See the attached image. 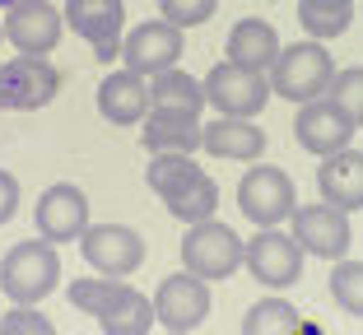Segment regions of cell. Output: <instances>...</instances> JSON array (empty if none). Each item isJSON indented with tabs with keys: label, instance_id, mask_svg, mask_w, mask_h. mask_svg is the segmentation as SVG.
I'll list each match as a JSON object with an SVG mask.
<instances>
[{
	"label": "cell",
	"instance_id": "12",
	"mask_svg": "<svg viewBox=\"0 0 363 335\" xmlns=\"http://www.w3.org/2000/svg\"><path fill=\"white\" fill-rule=\"evenodd\" d=\"M65 23L94 47L98 61H117L121 56V28H126V5L121 0H65Z\"/></svg>",
	"mask_w": 363,
	"mask_h": 335
},
{
	"label": "cell",
	"instance_id": "30",
	"mask_svg": "<svg viewBox=\"0 0 363 335\" xmlns=\"http://www.w3.org/2000/svg\"><path fill=\"white\" fill-rule=\"evenodd\" d=\"M0 335H56V326L33 303H14L10 312H0Z\"/></svg>",
	"mask_w": 363,
	"mask_h": 335
},
{
	"label": "cell",
	"instance_id": "35",
	"mask_svg": "<svg viewBox=\"0 0 363 335\" xmlns=\"http://www.w3.org/2000/svg\"><path fill=\"white\" fill-rule=\"evenodd\" d=\"M0 38H5V33H0Z\"/></svg>",
	"mask_w": 363,
	"mask_h": 335
},
{
	"label": "cell",
	"instance_id": "15",
	"mask_svg": "<svg viewBox=\"0 0 363 335\" xmlns=\"http://www.w3.org/2000/svg\"><path fill=\"white\" fill-rule=\"evenodd\" d=\"M38 238L47 242H79V233L89 228V195L75 182H56L38 195Z\"/></svg>",
	"mask_w": 363,
	"mask_h": 335
},
{
	"label": "cell",
	"instance_id": "6",
	"mask_svg": "<svg viewBox=\"0 0 363 335\" xmlns=\"http://www.w3.org/2000/svg\"><path fill=\"white\" fill-rule=\"evenodd\" d=\"M238 210H242L257 228H279L294 210H298V191H294V182H289L284 168L261 163V168H247L242 182H238Z\"/></svg>",
	"mask_w": 363,
	"mask_h": 335
},
{
	"label": "cell",
	"instance_id": "13",
	"mask_svg": "<svg viewBox=\"0 0 363 335\" xmlns=\"http://www.w3.org/2000/svg\"><path fill=\"white\" fill-rule=\"evenodd\" d=\"M214 298H210V284L201 280V275L182 271V275H168V280L159 284V293H154V322H163L168 331H186L191 335L196 326L210 317Z\"/></svg>",
	"mask_w": 363,
	"mask_h": 335
},
{
	"label": "cell",
	"instance_id": "32",
	"mask_svg": "<svg viewBox=\"0 0 363 335\" xmlns=\"http://www.w3.org/2000/svg\"><path fill=\"white\" fill-rule=\"evenodd\" d=\"M14 210H19V177L0 168V224H10Z\"/></svg>",
	"mask_w": 363,
	"mask_h": 335
},
{
	"label": "cell",
	"instance_id": "28",
	"mask_svg": "<svg viewBox=\"0 0 363 335\" xmlns=\"http://www.w3.org/2000/svg\"><path fill=\"white\" fill-rule=\"evenodd\" d=\"M326 98H331L354 126H363V65H345V70H335Z\"/></svg>",
	"mask_w": 363,
	"mask_h": 335
},
{
	"label": "cell",
	"instance_id": "7",
	"mask_svg": "<svg viewBox=\"0 0 363 335\" xmlns=\"http://www.w3.org/2000/svg\"><path fill=\"white\" fill-rule=\"evenodd\" d=\"M303 256L294 233L284 228H257V238L242 247V266L252 271V280L266 284V289H289V284L303 280Z\"/></svg>",
	"mask_w": 363,
	"mask_h": 335
},
{
	"label": "cell",
	"instance_id": "24",
	"mask_svg": "<svg viewBox=\"0 0 363 335\" xmlns=\"http://www.w3.org/2000/svg\"><path fill=\"white\" fill-rule=\"evenodd\" d=\"M298 23L326 42V38H340L354 23V0H298Z\"/></svg>",
	"mask_w": 363,
	"mask_h": 335
},
{
	"label": "cell",
	"instance_id": "20",
	"mask_svg": "<svg viewBox=\"0 0 363 335\" xmlns=\"http://www.w3.org/2000/svg\"><path fill=\"white\" fill-rule=\"evenodd\" d=\"M279 56V33L270 19H238L228 33V61L247 70H270Z\"/></svg>",
	"mask_w": 363,
	"mask_h": 335
},
{
	"label": "cell",
	"instance_id": "17",
	"mask_svg": "<svg viewBox=\"0 0 363 335\" xmlns=\"http://www.w3.org/2000/svg\"><path fill=\"white\" fill-rule=\"evenodd\" d=\"M201 149L214 159L257 163L266 154V130L257 126V117H214L210 126H201Z\"/></svg>",
	"mask_w": 363,
	"mask_h": 335
},
{
	"label": "cell",
	"instance_id": "22",
	"mask_svg": "<svg viewBox=\"0 0 363 335\" xmlns=\"http://www.w3.org/2000/svg\"><path fill=\"white\" fill-rule=\"evenodd\" d=\"M98 326H103V335H150V326H154V303H150L140 289H130V284H126V293H121L117 303L98 317Z\"/></svg>",
	"mask_w": 363,
	"mask_h": 335
},
{
	"label": "cell",
	"instance_id": "2",
	"mask_svg": "<svg viewBox=\"0 0 363 335\" xmlns=\"http://www.w3.org/2000/svg\"><path fill=\"white\" fill-rule=\"evenodd\" d=\"M270 75V93L289 98V103H312V98H321L326 89H331V75L335 65L331 56H326V47L312 38V42H294V47H279L275 65L266 70Z\"/></svg>",
	"mask_w": 363,
	"mask_h": 335
},
{
	"label": "cell",
	"instance_id": "31",
	"mask_svg": "<svg viewBox=\"0 0 363 335\" xmlns=\"http://www.w3.org/2000/svg\"><path fill=\"white\" fill-rule=\"evenodd\" d=\"M219 0H159V14L177 28H201V23L214 19Z\"/></svg>",
	"mask_w": 363,
	"mask_h": 335
},
{
	"label": "cell",
	"instance_id": "27",
	"mask_svg": "<svg viewBox=\"0 0 363 335\" xmlns=\"http://www.w3.org/2000/svg\"><path fill=\"white\" fill-rule=\"evenodd\" d=\"M121 293H126V280H107V275L103 280H70V303L89 317H103Z\"/></svg>",
	"mask_w": 363,
	"mask_h": 335
},
{
	"label": "cell",
	"instance_id": "34",
	"mask_svg": "<svg viewBox=\"0 0 363 335\" xmlns=\"http://www.w3.org/2000/svg\"><path fill=\"white\" fill-rule=\"evenodd\" d=\"M168 335H186V331H168Z\"/></svg>",
	"mask_w": 363,
	"mask_h": 335
},
{
	"label": "cell",
	"instance_id": "29",
	"mask_svg": "<svg viewBox=\"0 0 363 335\" xmlns=\"http://www.w3.org/2000/svg\"><path fill=\"white\" fill-rule=\"evenodd\" d=\"M331 298L350 317H363V261H335L331 271Z\"/></svg>",
	"mask_w": 363,
	"mask_h": 335
},
{
	"label": "cell",
	"instance_id": "8",
	"mask_svg": "<svg viewBox=\"0 0 363 335\" xmlns=\"http://www.w3.org/2000/svg\"><path fill=\"white\" fill-rule=\"evenodd\" d=\"M79 251L107 280H126L145 266V238L130 224H89L79 233Z\"/></svg>",
	"mask_w": 363,
	"mask_h": 335
},
{
	"label": "cell",
	"instance_id": "21",
	"mask_svg": "<svg viewBox=\"0 0 363 335\" xmlns=\"http://www.w3.org/2000/svg\"><path fill=\"white\" fill-rule=\"evenodd\" d=\"M201 173H205V168H196L191 154H154L150 168H145V182H150V191L159 195L163 205H172L177 195L191 191Z\"/></svg>",
	"mask_w": 363,
	"mask_h": 335
},
{
	"label": "cell",
	"instance_id": "25",
	"mask_svg": "<svg viewBox=\"0 0 363 335\" xmlns=\"http://www.w3.org/2000/svg\"><path fill=\"white\" fill-rule=\"evenodd\" d=\"M298 331H303V317L284 298H261L242 317V335H298Z\"/></svg>",
	"mask_w": 363,
	"mask_h": 335
},
{
	"label": "cell",
	"instance_id": "18",
	"mask_svg": "<svg viewBox=\"0 0 363 335\" xmlns=\"http://www.w3.org/2000/svg\"><path fill=\"white\" fill-rule=\"evenodd\" d=\"M98 112L112 126H140L150 112V79L135 75V70H112L98 84Z\"/></svg>",
	"mask_w": 363,
	"mask_h": 335
},
{
	"label": "cell",
	"instance_id": "26",
	"mask_svg": "<svg viewBox=\"0 0 363 335\" xmlns=\"http://www.w3.org/2000/svg\"><path fill=\"white\" fill-rule=\"evenodd\" d=\"M214 210H219V186H214L210 173H201L191 191L177 195V200L168 205V215L182 219V224H201V219H214Z\"/></svg>",
	"mask_w": 363,
	"mask_h": 335
},
{
	"label": "cell",
	"instance_id": "23",
	"mask_svg": "<svg viewBox=\"0 0 363 335\" xmlns=\"http://www.w3.org/2000/svg\"><path fill=\"white\" fill-rule=\"evenodd\" d=\"M150 108H191L201 112L205 108V84L196 75H186L182 65L163 70V75L150 79Z\"/></svg>",
	"mask_w": 363,
	"mask_h": 335
},
{
	"label": "cell",
	"instance_id": "5",
	"mask_svg": "<svg viewBox=\"0 0 363 335\" xmlns=\"http://www.w3.org/2000/svg\"><path fill=\"white\" fill-rule=\"evenodd\" d=\"M61 93V70L47 56L0 61V112H38Z\"/></svg>",
	"mask_w": 363,
	"mask_h": 335
},
{
	"label": "cell",
	"instance_id": "1",
	"mask_svg": "<svg viewBox=\"0 0 363 335\" xmlns=\"http://www.w3.org/2000/svg\"><path fill=\"white\" fill-rule=\"evenodd\" d=\"M61 284V256H56V242L33 238V242H14L0 261V293L10 303H43L47 293H56Z\"/></svg>",
	"mask_w": 363,
	"mask_h": 335
},
{
	"label": "cell",
	"instance_id": "3",
	"mask_svg": "<svg viewBox=\"0 0 363 335\" xmlns=\"http://www.w3.org/2000/svg\"><path fill=\"white\" fill-rule=\"evenodd\" d=\"M201 84H205V103L219 117H261L266 103L275 98L266 70H247V65H233V61H219Z\"/></svg>",
	"mask_w": 363,
	"mask_h": 335
},
{
	"label": "cell",
	"instance_id": "9",
	"mask_svg": "<svg viewBox=\"0 0 363 335\" xmlns=\"http://www.w3.org/2000/svg\"><path fill=\"white\" fill-rule=\"evenodd\" d=\"M61 28H65V14L56 10L52 0H19L14 10H5V23H0L5 42H10L19 56H47V52H56Z\"/></svg>",
	"mask_w": 363,
	"mask_h": 335
},
{
	"label": "cell",
	"instance_id": "19",
	"mask_svg": "<svg viewBox=\"0 0 363 335\" xmlns=\"http://www.w3.org/2000/svg\"><path fill=\"white\" fill-rule=\"evenodd\" d=\"M317 191L326 205L345 210H363V154L359 149H340V154H326L317 168Z\"/></svg>",
	"mask_w": 363,
	"mask_h": 335
},
{
	"label": "cell",
	"instance_id": "11",
	"mask_svg": "<svg viewBox=\"0 0 363 335\" xmlns=\"http://www.w3.org/2000/svg\"><path fill=\"white\" fill-rule=\"evenodd\" d=\"M289 224H294L298 247L308 251V256H321V261H345V251H350V242H354L350 215L326 205V200H321V205H298L289 215Z\"/></svg>",
	"mask_w": 363,
	"mask_h": 335
},
{
	"label": "cell",
	"instance_id": "4",
	"mask_svg": "<svg viewBox=\"0 0 363 335\" xmlns=\"http://www.w3.org/2000/svg\"><path fill=\"white\" fill-rule=\"evenodd\" d=\"M242 247H247V242L238 238L228 224H219V219H201V224H186L182 266H186L191 275H201L205 284H210V280H228V275L242 266Z\"/></svg>",
	"mask_w": 363,
	"mask_h": 335
},
{
	"label": "cell",
	"instance_id": "16",
	"mask_svg": "<svg viewBox=\"0 0 363 335\" xmlns=\"http://www.w3.org/2000/svg\"><path fill=\"white\" fill-rule=\"evenodd\" d=\"M140 140L150 154H196L201 149V112L191 108H150L140 121Z\"/></svg>",
	"mask_w": 363,
	"mask_h": 335
},
{
	"label": "cell",
	"instance_id": "10",
	"mask_svg": "<svg viewBox=\"0 0 363 335\" xmlns=\"http://www.w3.org/2000/svg\"><path fill=\"white\" fill-rule=\"evenodd\" d=\"M121 61H126V70H135L145 79L172 70L182 61V28L168 19H145L140 28H130L121 38Z\"/></svg>",
	"mask_w": 363,
	"mask_h": 335
},
{
	"label": "cell",
	"instance_id": "33",
	"mask_svg": "<svg viewBox=\"0 0 363 335\" xmlns=\"http://www.w3.org/2000/svg\"><path fill=\"white\" fill-rule=\"evenodd\" d=\"M14 5H19V0H0V10H14Z\"/></svg>",
	"mask_w": 363,
	"mask_h": 335
},
{
	"label": "cell",
	"instance_id": "14",
	"mask_svg": "<svg viewBox=\"0 0 363 335\" xmlns=\"http://www.w3.org/2000/svg\"><path fill=\"white\" fill-rule=\"evenodd\" d=\"M354 130H359V126H354V121L345 117L340 108H335L331 98L321 93V98H312V103H303V108H298V121H294V140H298L308 154L326 159V154L350 149Z\"/></svg>",
	"mask_w": 363,
	"mask_h": 335
}]
</instances>
